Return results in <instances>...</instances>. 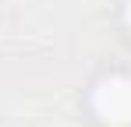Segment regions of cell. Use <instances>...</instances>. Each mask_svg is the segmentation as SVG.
I'll return each instance as SVG.
<instances>
[{
	"mask_svg": "<svg viewBox=\"0 0 131 127\" xmlns=\"http://www.w3.org/2000/svg\"><path fill=\"white\" fill-rule=\"evenodd\" d=\"M124 21H128V28H131V0L124 4Z\"/></svg>",
	"mask_w": 131,
	"mask_h": 127,
	"instance_id": "cell-2",
	"label": "cell"
},
{
	"mask_svg": "<svg viewBox=\"0 0 131 127\" xmlns=\"http://www.w3.org/2000/svg\"><path fill=\"white\" fill-rule=\"evenodd\" d=\"M92 109L103 124L128 127L131 124V78H124V74L103 78L92 92Z\"/></svg>",
	"mask_w": 131,
	"mask_h": 127,
	"instance_id": "cell-1",
	"label": "cell"
}]
</instances>
